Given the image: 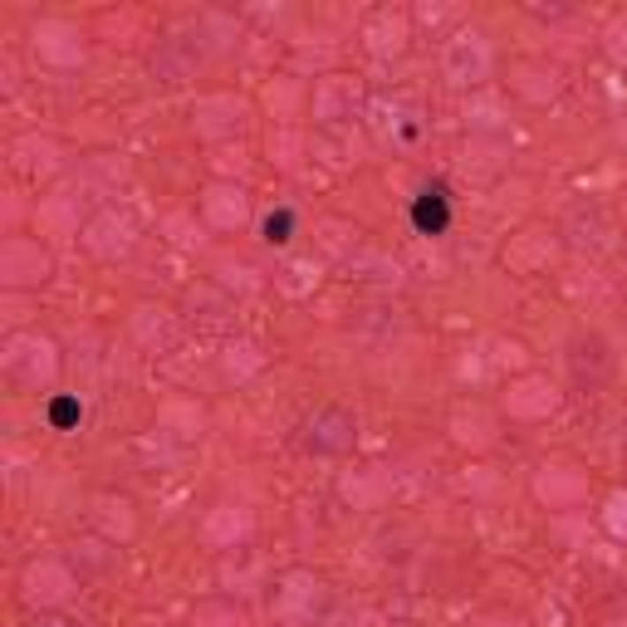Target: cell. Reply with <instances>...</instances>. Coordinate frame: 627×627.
<instances>
[{
  "label": "cell",
  "mask_w": 627,
  "mask_h": 627,
  "mask_svg": "<svg viewBox=\"0 0 627 627\" xmlns=\"http://www.w3.org/2000/svg\"><path fill=\"white\" fill-rule=\"evenodd\" d=\"M412 221H417V231H426V235L447 231L451 211H447V196H441V187H426V192L417 196V206H412Z\"/></svg>",
  "instance_id": "6da1fadb"
},
{
  "label": "cell",
  "mask_w": 627,
  "mask_h": 627,
  "mask_svg": "<svg viewBox=\"0 0 627 627\" xmlns=\"http://www.w3.org/2000/svg\"><path fill=\"white\" fill-rule=\"evenodd\" d=\"M289 231H294V216H289V211H270L265 216V241L270 245H285Z\"/></svg>",
  "instance_id": "7a4b0ae2"
},
{
  "label": "cell",
  "mask_w": 627,
  "mask_h": 627,
  "mask_svg": "<svg viewBox=\"0 0 627 627\" xmlns=\"http://www.w3.org/2000/svg\"><path fill=\"white\" fill-rule=\"evenodd\" d=\"M50 422H54V426H74V422H79V402H69V397H59V402L50 407Z\"/></svg>",
  "instance_id": "3957f363"
}]
</instances>
